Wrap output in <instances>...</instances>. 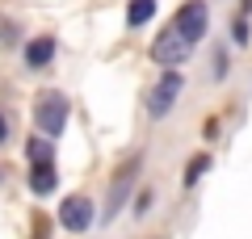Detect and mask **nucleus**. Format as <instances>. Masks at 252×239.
<instances>
[{
    "label": "nucleus",
    "instance_id": "obj_4",
    "mask_svg": "<svg viewBox=\"0 0 252 239\" xmlns=\"http://www.w3.org/2000/svg\"><path fill=\"white\" fill-rule=\"evenodd\" d=\"M181 89H185V84H181V76L168 67V71H164V80H160V84L152 89V97H147V114H152V118H164L172 105H177Z\"/></svg>",
    "mask_w": 252,
    "mask_h": 239
},
{
    "label": "nucleus",
    "instance_id": "obj_11",
    "mask_svg": "<svg viewBox=\"0 0 252 239\" xmlns=\"http://www.w3.org/2000/svg\"><path fill=\"white\" fill-rule=\"evenodd\" d=\"M206 168H210V159H206V155H193V159H189V168H185V189L198 185V177H202Z\"/></svg>",
    "mask_w": 252,
    "mask_h": 239
},
{
    "label": "nucleus",
    "instance_id": "obj_10",
    "mask_svg": "<svg viewBox=\"0 0 252 239\" xmlns=\"http://www.w3.org/2000/svg\"><path fill=\"white\" fill-rule=\"evenodd\" d=\"M152 17H156V0H130V9H126L130 26H147Z\"/></svg>",
    "mask_w": 252,
    "mask_h": 239
},
{
    "label": "nucleus",
    "instance_id": "obj_5",
    "mask_svg": "<svg viewBox=\"0 0 252 239\" xmlns=\"http://www.w3.org/2000/svg\"><path fill=\"white\" fill-rule=\"evenodd\" d=\"M206 21H210L206 4H202V0H185V4L177 9V17H172V26H177L189 42H198V38L206 34Z\"/></svg>",
    "mask_w": 252,
    "mask_h": 239
},
{
    "label": "nucleus",
    "instance_id": "obj_9",
    "mask_svg": "<svg viewBox=\"0 0 252 239\" xmlns=\"http://www.w3.org/2000/svg\"><path fill=\"white\" fill-rule=\"evenodd\" d=\"M26 159H30V164H51V159H55L51 139H46V134H34V139H26Z\"/></svg>",
    "mask_w": 252,
    "mask_h": 239
},
{
    "label": "nucleus",
    "instance_id": "obj_12",
    "mask_svg": "<svg viewBox=\"0 0 252 239\" xmlns=\"http://www.w3.org/2000/svg\"><path fill=\"white\" fill-rule=\"evenodd\" d=\"M235 42H248V21H244V17L235 21Z\"/></svg>",
    "mask_w": 252,
    "mask_h": 239
},
{
    "label": "nucleus",
    "instance_id": "obj_14",
    "mask_svg": "<svg viewBox=\"0 0 252 239\" xmlns=\"http://www.w3.org/2000/svg\"><path fill=\"white\" fill-rule=\"evenodd\" d=\"M9 139V122H4V114H0V143Z\"/></svg>",
    "mask_w": 252,
    "mask_h": 239
},
{
    "label": "nucleus",
    "instance_id": "obj_8",
    "mask_svg": "<svg viewBox=\"0 0 252 239\" xmlns=\"http://www.w3.org/2000/svg\"><path fill=\"white\" fill-rule=\"evenodd\" d=\"M51 59H55V38H34V42L26 46V63L30 67H46Z\"/></svg>",
    "mask_w": 252,
    "mask_h": 239
},
{
    "label": "nucleus",
    "instance_id": "obj_2",
    "mask_svg": "<svg viewBox=\"0 0 252 239\" xmlns=\"http://www.w3.org/2000/svg\"><path fill=\"white\" fill-rule=\"evenodd\" d=\"M34 122H38V130H42L46 139L63 134V126H67V101H63V92H42V97H38Z\"/></svg>",
    "mask_w": 252,
    "mask_h": 239
},
{
    "label": "nucleus",
    "instance_id": "obj_1",
    "mask_svg": "<svg viewBox=\"0 0 252 239\" xmlns=\"http://www.w3.org/2000/svg\"><path fill=\"white\" fill-rule=\"evenodd\" d=\"M189 51H193V42H189L177 26H164V34L152 42V59L160 63V67H181V63L189 59Z\"/></svg>",
    "mask_w": 252,
    "mask_h": 239
},
{
    "label": "nucleus",
    "instance_id": "obj_3",
    "mask_svg": "<svg viewBox=\"0 0 252 239\" xmlns=\"http://www.w3.org/2000/svg\"><path fill=\"white\" fill-rule=\"evenodd\" d=\"M59 227L72 231V235H84V231L93 227V202H89L84 193L63 197V206H59Z\"/></svg>",
    "mask_w": 252,
    "mask_h": 239
},
{
    "label": "nucleus",
    "instance_id": "obj_6",
    "mask_svg": "<svg viewBox=\"0 0 252 239\" xmlns=\"http://www.w3.org/2000/svg\"><path fill=\"white\" fill-rule=\"evenodd\" d=\"M135 172H139V159H130V164H122V172L114 177V189H109V206H105V218H114V214L122 210V202H126V185L135 180Z\"/></svg>",
    "mask_w": 252,
    "mask_h": 239
},
{
    "label": "nucleus",
    "instance_id": "obj_13",
    "mask_svg": "<svg viewBox=\"0 0 252 239\" xmlns=\"http://www.w3.org/2000/svg\"><path fill=\"white\" fill-rule=\"evenodd\" d=\"M34 239H46V218H34Z\"/></svg>",
    "mask_w": 252,
    "mask_h": 239
},
{
    "label": "nucleus",
    "instance_id": "obj_15",
    "mask_svg": "<svg viewBox=\"0 0 252 239\" xmlns=\"http://www.w3.org/2000/svg\"><path fill=\"white\" fill-rule=\"evenodd\" d=\"M244 13H252V0H244Z\"/></svg>",
    "mask_w": 252,
    "mask_h": 239
},
{
    "label": "nucleus",
    "instance_id": "obj_7",
    "mask_svg": "<svg viewBox=\"0 0 252 239\" xmlns=\"http://www.w3.org/2000/svg\"><path fill=\"white\" fill-rule=\"evenodd\" d=\"M30 193H55V164H30Z\"/></svg>",
    "mask_w": 252,
    "mask_h": 239
}]
</instances>
